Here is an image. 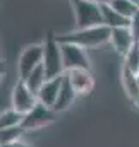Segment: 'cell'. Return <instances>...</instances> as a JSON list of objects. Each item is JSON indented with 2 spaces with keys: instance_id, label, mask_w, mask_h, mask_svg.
<instances>
[{
  "instance_id": "cb8c5ba5",
  "label": "cell",
  "mask_w": 139,
  "mask_h": 147,
  "mask_svg": "<svg viewBox=\"0 0 139 147\" xmlns=\"http://www.w3.org/2000/svg\"><path fill=\"white\" fill-rule=\"evenodd\" d=\"M138 3H139V0H138Z\"/></svg>"
},
{
  "instance_id": "ba28073f",
  "label": "cell",
  "mask_w": 139,
  "mask_h": 147,
  "mask_svg": "<svg viewBox=\"0 0 139 147\" xmlns=\"http://www.w3.org/2000/svg\"><path fill=\"white\" fill-rule=\"evenodd\" d=\"M138 43V39L134 36L131 26H122V28H113L110 31V45L112 48L120 55H127V51Z\"/></svg>"
},
{
  "instance_id": "9a60e30c",
  "label": "cell",
  "mask_w": 139,
  "mask_h": 147,
  "mask_svg": "<svg viewBox=\"0 0 139 147\" xmlns=\"http://www.w3.org/2000/svg\"><path fill=\"white\" fill-rule=\"evenodd\" d=\"M46 79H48V75H46L45 67H43V63H41L40 67H36L35 70H33V72L24 79V84H26V86L35 92V94H38V91L43 87V84L46 82Z\"/></svg>"
},
{
  "instance_id": "4fadbf2b",
  "label": "cell",
  "mask_w": 139,
  "mask_h": 147,
  "mask_svg": "<svg viewBox=\"0 0 139 147\" xmlns=\"http://www.w3.org/2000/svg\"><path fill=\"white\" fill-rule=\"evenodd\" d=\"M102 19H103V24L108 26L110 29L113 28H122V26H131V19L124 17L122 14H119L113 7H110L106 2L102 3Z\"/></svg>"
},
{
  "instance_id": "e0dca14e",
  "label": "cell",
  "mask_w": 139,
  "mask_h": 147,
  "mask_svg": "<svg viewBox=\"0 0 139 147\" xmlns=\"http://www.w3.org/2000/svg\"><path fill=\"white\" fill-rule=\"evenodd\" d=\"M22 116H24V115H21L19 111H16L14 108H9V110L2 111V113H0V130L9 128V127L21 125Z\"/></svg>"
},
{
  "instance_id": "3957f363",
  "label": "cell",
  "mask_w": 139,
  "mask_h": 147,
  "mask_svg": "<svg viewBox=\"0 0 139 147\" xmlns=\"http://www.w3.org/2000/svg\"><path fill=\"white\" fill-rule=\"evenodd\" d=\"M43 67L48 79L60 77L65 74L64 58H62V45L57 36H48L43 43Z\"/></svg>"
},
{
  "instance_id": "ac0fdd59",
  "label": "cell",
  "mask_w": 139,
  "mask_h": 147,
  "mask_svg": "<svg viewBox=\"0 0 139 147\" xmlns=\"http://www.w3.org/2000/svg\"><path fill=\"white\" fill-rule=\"evenodd\" d=\"M122 58H124V63H122L124 67H127L129 70L139 74V41L127 51V55H124Z\"/></svg>"
},
{
  "instance_id": "52a82bcc",
  "label": "cell",
  "mask_w": 139,
  "mask_h": 147,
  "mask_svg": "<svg viewBox=\"0 0 139 147\" xmlns=\"http://www.w3.org/2000/svg\"><path fill=\"white\" fill-rule=\"evenodd\" d=\"M53 120H55V110L38 103L29 113H26L22 116L21 125L26 132H33V130H40V128L50 125Z\"/></svg>"
},
{
  "instance_id": "8992f818",
  "label": "cell",
  "mask_w": 139,
  "mask_h": 147,
  "mask_svg": "<svg viewBox=\"0 0 139 147\" xmlns=\"http://www.w3.org/2000/svg\"><path fill=\"white\" fill-rule=\"evenodd\" d=\"M62 45V58L65 72L74 69H91V60L88 57L86 48L74 43H60Z\"/></svg>"
},
{
  "instance_id": "d4e9b609",
  "label": "cell",
  "mask_w": 139,
  "mask_h": 147,
  "mask_svg": "<svg viewBox=\"0 0 139 147\" xmlns=\"http://www.w3.org/2000/svg\"><path fill=\"white\" fill-rule=\"evenodd\" d=\"M0 62H2V60H0Z\"/></svg>"
},
{
  "instance_id": "30bf717a",
  "label": "cell",
  "mask_w": 139,
  "mask_h": 147,
  "mask_svg": "<svg viewBox=\"0 0 139 147\" xmlns=\"http://www.w3.org/2000/svg\"><path fill=\"white\" fill-rule=\"evenodd\" d=\"M62 79H64V75L46 79V82L43 84V87L36 94L40 105H45L48 108H53L55 106V101L59 98V91H60V86H62Z\"/></svg>"
},
{
  "instance_id": "d6986e66",
  "label": "cell",
  "mask_w": 139,
  "mask_h": 147,
  "mask_svg": "<svg viewBox=\"0 0 139 147\" xmlns=\"http://www.w3.org/2000/svg\"><path fill=\"white\" fill-rule=\"evenodd\" d=\"M131 29H132V33H134L136 39L139 41V10L132 16V19H131Z\"/></svg>"
},
{
  "instance_id": "7a4b0ae2",
  "label": "cell",
  "mask_w": 139,
  "mask_h": 147,
  "mask_svg": "<svg viewBox=\"0 0 139 147\" xmlns=\"http://www.w3.org/2000/svg\"><path fill=\"white\" fill-rule=\"evenodd\" d=\"M76 29H84L91 26L103 24L102 19V3L91 2V0H70Z\"/></svg>"
},
{
  "instance_id": "9c48e42d",
  "label": "cell",
  "mask_w": 139,
  "mask_h": 147,
  "mask_svg": "<svg viewBox=\"0 0 139 147\" xmlns=\"http://www.w3.org/2000/svg\"><path fill=\"white\" fill-rule=\"evenodd\" d=\"M65 75L79 96L89 94L95 87V77H93L91 69H74V70L65 72Z\"/></svg>"
},
{
  "instance_id": "ffe728a7",
  "label": "cell",
  "mask_w": 139,
  "mask_h": 147,
  "mask_svg": "<svg viewBox=\"0 0 139 147\" xmlns=\"http://www.w3.org/2000/svg\"><path fill=\"white\" fill-rule=\"evenodd\" d=\"M0 147H33V146H29V144H26V142H22V140H19V142H14V144H9V146H0Z\"/></svg>"
},
{
  "instance_id": "5bb4252c",
  "label": "cell",
  "mask_w": 139,
  "mask_h": 147,
  "mask_svg": "<svg viewBox=\"0 0 139 147\" xmlns=\"http://www.w3.org/2000/svg\"><path fill=\"white\" fill-rule=\"evenodd\" d=\"M106 3L127 19H132V16L139 10L138 0H108Z\"/></svg>"
},
{
  "instance_id": "6da1fadb",
  "label": "cell",
  "mask_w": 139,
  "mask_h": 147,
  "mask_svg": "<svg viewBox=\"0 0 139 147\" xmlns=\"http://www.w3.org/2000/svg\"><path fill=\"white\" fill-rule=\"evenodd\" d=\"M110 31L112 29L108 26L100 24V26H91L84 29H74L70 33L57 36V39L60 43H74L88 50V48H96L105 43H110Z\"/></svg>"
},
{
  "instance_id": "277c9868",
  "label": "cell",
  "mask_w": 139,
  "mask_h": 147,
  "mask_svg": "<svg viewBox=\"0 0 139 147\" xmlns=\"http://www.w3.org/2000/svg\"><path fill=\"white\" fill-rule=\"evenodd\" d=\"M41 63H43V43L28 45L17 58V79L24 80Z\"/></svg>"
},
{
  "instance_id": "8fae6325",
  "label": "cell",
  "mask_w": 139,
  "mask_h": 147,
  "mask_svg": "<svg viewBox=\"0 0 139 147\" xmlns=\"http://www.w3.org/2000/svg\"><path fill=\"white\" fill-rule=\"evenodd\" d=\"M77 96H79V94L74 91V87H72V84L69 82L67 75L64 74L62 86H60V91H59V98H57V101H55V106H53L55 113L69 110L70 106L74 105V101H76V98H77Z\"/></svg>"
},
{
  "instance_id": "7402d4cb",
  "label": "cell",
  "mask_w": 139,
  "mask_h": 147,
  "mask_svg": "<svg viewBox=\"0 0 139 147\" xmlns=\"http://www.w3.org/2000/svg\"><path fill=\"white\" fill-rule=\"evenodd\" d=\"M91 2H96V3H105V2H108V0H91Z\"/></svg>"
},
{
  "instance_id": "2e32d148",
  "label": "cell",
  "mask_w": 139,
  "mask_h": 147,
  "mask_svg": "<svg viewBox=\"0 0 139 147\" xmlns=\"http://www.w3.org/2000/svg\"><path fill=\"white\" fill-rule=\"evenodd\" d=\"M24 134H26V130L22 128V125L3 128V130H0V146H9V144L19 142V140H22Z\"/></svg>"
},
{
  "instance_id": "44dd1931",
  "label": "cell",
  "mask_w": 139,
  "mask_h": 147,
  "mask_svg": "<svg viewBox=\"0 0 139 147\" xmlns=\"http://www.w3.org/2000/svg\"><path fill=\"white\" fill-rule=\"evenodd\" d=\"M3 77H5V70H3V65H2V62H0V82L3 80Z\"/></svg>"
},
{
  "instance_id": "5b68a950",
  "label": "cell",
  "mask_w": 139,
  "mask_h": 147,
  "mask_svg": "<svg viewBox=\"0 0 139 147\" xmlns=\"http://www.w3.org/2000/svg\"><path fill=\"white\" fill-rule=\"evenodd\" d=\"M38 105V98L36 94L24 84V80H19L14 84L12 87V94H10V108L19 111L21 115H26Z\"/></svg>"
},
{
  "instance_id": "603a6c76",
  "label": "cell",
  "mask_w": 139,
  "mask_h": 147,
  "mask_svg": "<svg viewBox=\"0 0 139 147\" xmlns=\"http://www.w3.org/2000/svg\"><path fill=\"white\" fill-rule=\"evenodd\" d=\"M138 86H139V74H138Z\"/></svg>"
},
{
  "instance_id": "7c38bea8",
  "label": "cell",
  "mask_w": 139,
  "mask_h": 147,
  "mask_svg": "<svg viewBox=\"0 0 139 147\" xmlns=\"http://www.w3.org/2000/svg\"><path fill=\"white\" fill-rule=\"evenodd\" d=\"M120 80H122V87L127 94V98L134 103L139 99V86H138V74L129 70L127 67L122 65V72H120Z\"/></svg>"
}]
</instances>
